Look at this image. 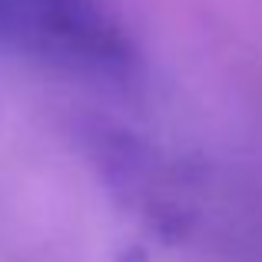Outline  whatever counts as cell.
I'll return each instance as SVG.
<instances>
[{
  "mask_svg": "<svg viewBox=\"0 0 262 262\" xmlns=\"http://www.w3.org/2000/svg\"><path fill=\"white\" fill-rule=\"evenodd\" d=\"M0 47L90 80H126L136 63L103 0H0Z\"/></svg>",
  "mask_w": 262,
  "mask_h": 262,
  "instance_id": "obj_1",
  "label": "cell"
}]
</instances>
